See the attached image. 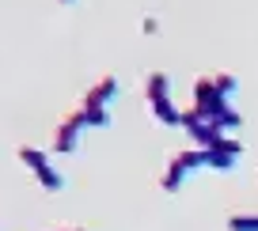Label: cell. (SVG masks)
<instances>
[{
	"label": "cell",
	"mask_w": 258,
	"mask_h": 231,
	"mask_svg": "<svg viewBox=\"0 0 258 231\" xmlns=\"http://www.w3.org/2000/svg\"><path fill=\"white\" fill-rule=\"evenodd\" d=\"M190 110H198L202 118L217 121V125L224 129V133H228V129H235V125L243 121L239 114H235L232 106H228V99L217 91V84H213L209 76H198V84H194V106H190Z\"/></svg>",
	"instance_id": "cell-1"
},
{
	"label": "cell",
	"mask_w": 258,
	"mask_h": 231,
	"mask_svg": "<svg viewBox=\"0 0 258 231\" xmlns=\"http://www.w3.org/2000/svg\"><path fill=\"white\" fill-rule=\"evenodd\" d=\"M145 99L163 125H182V110L171 103V76L167 72H152L145 80Z\"/></svg>",
	"instance_id": "cell-2"
},
{
	"label": "cell",
	"mask_w": 258,
	"mask_h": 231,
	"mask_svg": "<svg viewBox=\"0 0 258 231\" xmlns=\"http://www.w3.org/2000/svg\"><path fill=\"white\" fill-rule=\"evenodd\" d=\"M205 148H186V151H175L167 160V171H163V190L167 193H178V186L186 182V178L194 175V171H202L205 167Z\"/></svg>",
	"instance_id": "cell-3"
},
{
	"label": "cell",
	"mask_w": 258,
	"mask_h": 231,
	"mask_svg": "<svg viewBox=\"0 0 258 231\" xmlns=\"http://www.w3.org/2000/svg\"><path fill=\"white\" fill-rule=\"evenodd\" d=\"M84 114L80 110H73L69 118L57 125V133H53V151H76L80 148V133H84Z\"/></svg>",
	"instance_id": "cell-4"
},
{
	"label": "cell",
	"mask_w": 258,
	"mask_h": 231,
	"mask_svg": "<svg viewBox=\"0 0 258 231\" xmlns=\"http://www.w3.org/2000/svg\"><path fill=\"white\" fill-rule=\"evenodd\" d=\"M118 91H121V88H118V80H114V76H103L95 88L84 91V103H88V106H110L114 99H118Z\"/></svg>",
	"instance_id": "cell-5"
},
{
	"label": "cell",
	"mask_w": 258,
	"mask_h": 231,
	"mask_svg": "<svg viewBox=\"0 0 258 231\" xmlns=\"http://www.w3.org/2000/svg\"><path fill=\"white\" fill-rule=\"evenodd\" d=\"M80 114H84V125L88 129H106L110 125V106H88V103H80Z\"/></svg>",
	"instance_id": "cell-6"
},
{
	"label": "cell",
	"mask_w": 258,
	"mask_h": 231,
	"mask_svg": "<svg viewBox=\"0 0 258 231\" xmlns=\"http://www.w3.org/2000/svg\"><path fill=\"white\" fill-rule=\"evenodd\" d=\"M19 160H23V167H31L34 175H38V171L49 167V151H42V148H19Z\"/></svg>",
	"instance_id": "cell-7"
},
{
	"label": "cell",
	"mask_w": 258,
	"mask_h": 231,
	"mask_svg": "<svg viewBox=\"0 0 258 231\" xmlns=\"http://www.w3.org/2000/svg\"><path fill=\"white\" fill-rule=\"evenodd\" d=\"M38 182H42V190H49V193H57V190H64V175L49 163L46 171H38Z\"/></svg>",
	"instance_id": "cell-8"
},
{
	"label": "cell",
	"mask_w": 258,
	"mask_h": 231,
	"mask_svg": "<svg viewBox=\"0 0 258 231\" xmlns=\"http://www.w3.org/2000/svg\"><path fill=\"white\" fill-rule=\"evenodd\" d=\"M228 231H258V216H232Z\"/></svg>",
	"instance_id": "cell-9"
},
{
	"label": "cell",
	"mask_w": 258,
	"mask_h": 231,
	"mask_svg": "<svg viewBox=\"0 0 258 231\" xmlns=\"http://www.w3.org/2000/svg\"><path fill=\"white\" fill-rule=\"evenodd\" d=\"M213 84H217V91H220V95H235V80H232V76H213Z\"/></svg>",
	"instance_id": "cell-10"
},
{
	"label": "cell",
	"mask_w": 258,
	"mask_h": 231,
	"mask_svg": "<svg viewBox=\"0 0 258 231\" xmlns=\"http://www.w3.org/2000/svg\"><path fill=\"white\" fill-rule=\"evenodd\" d=\"M141 31H145V34H152V31H160V19H152V16H145V19H141Z\"/></svg>",
	"instance_id": "cell-11"
},
{
	"label": "cell",
	"mask_w": 258,
	"mask_h": 231,
	"mask_svg": "<svg viewBox=\"0 0 258 231\" xmlns=\"http://www.w3.org/2000/svg\"><path fill=\"white\" fill-rule=\"evenodd\" d=\"M73 231H84V227H73Z\"/></svg>",
	"instance_id": "cell-12"
}]
</instances>
